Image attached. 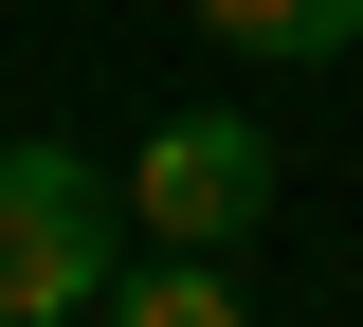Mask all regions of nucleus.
<instances>
[{"instance_id":"4","label":"nucleus","mask_w":363,"mask_h":327,"mask_svg":"<svg viewBox=\"0 0 363 327\" xmlns=\"http://www.w3.org/2000/svg\"><path fill=\"white\" fill-rule=\"evenodd\" d=\"M200 37H236L255 73H309V55L363 37V0H200Z\"/></svg>"},{"instance_id":"1","label":"nucleus","mask_w":363,"mask_h":327,"mask_svg":"<svg viewBox=\"0 0 363 327\" xmlns=\"http://www.w3.org/2000/svg\"><path fill=\"white\" fill-rule=\"evenodd\" d=\"M109 291V182L73 145H0V327H91Z\"/></svg>"},{"instance_id":"2","label":"nucleus","mask_w":363,"mask_h":327,"mask_svg":"<svg viewBox=\"0 0 363 327\" xmlns=\"http://www.w3.org/2000/svg\"><path fill=\"white\" fill-rule=\"evenodd\" d=\"M128 218L182 236V255H236V236L272 218V128L255 109H182V128L128 145Z\"/></svg>"},{"instance_id":"3","label":"nucleus","mask_w":363,"mask_h":327,"mask_svg":"<svg viewBox=\"0 0 363 327\" xmlns=\"http://www.w3.org/2000/svg\"><path fill=\"white\" fill-rule=\"evenodd\" d=\"M91 327H255V291H236L218 255L145 236V273H109V291H91Z\"/></svg>"}]
</instances>
